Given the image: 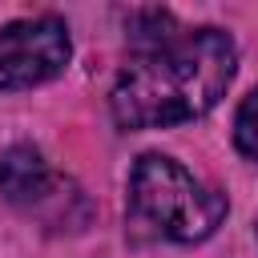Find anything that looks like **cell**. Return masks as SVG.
I'll return each mask as SVG.
<instances>
[{
  "label": "cell",
  "instance_id": "cell-5",
  "mask_svg": "<svg viewBox=\"0 0 258 258\" xmlns=\"http://www.w3.org/2000/svg\"><path fill=\"white\" fill-rule=\"evenodd\" d=\"M234 145H238L242 157L258 161V89H254V93L238 105V113H234Z\"/></svg>",
  "mask_w": 258,
  "mask_h": 258
},
{
  "label": "cell",
  "instance_id": "cell-3",
  "mask_svg": "<svg viewBox=\"0 0 258 258\" xmlns=\"http://www.w3.org/2000/svg\"><path fill=\"white\" fill-rule=\"evenodd\" d=\"M69 28L56 16H28L0 28V89H32L64 73Z\"/></svg>",
  "mask_w": 258,
  "mask_h": 258
},
{
  "label": "cell",
  "instance_id": "cell-2",
  "mask_svg": "<svg viewBox=\"0 0 258 258\" xmlns=\"http://www.w3.org/2000/svg\"><path fill=\"white\" fill-rule=\"evenodd\" d=\"M129 210L169 242H202L226 218V194L202 185L165 153H141L129 173Z\"/></svg>",
  "mask_w": 258,
  "mask_h": 258
},
{
  "label": "cell",
  "instance_id": "cell-1",
  "mask_svg": "<svg viewBox=\"0 0 258 258\" xmlns=\"http://www.w3.org/2000/svg\"><path fill=\"white\" fill-rule=\"evenodd\" d=\"M238 73V48L222 28H181L141 48L117 73L109 109L121 129H169L210 113Z\"/></svg>",
  "mask_w": 258,
  "mask_h": 258
},
{
  "label": "cell",
  "instance_id": "cell-4",
  "mask_svg": "<svg viewBox=\"0 0 258 258\" xmlns=\"http://www.w3.org/2000/svg\"><path fill=\"white\" fill-rule=\"evenodd\" d=\"M60 185L64 181L48 169V161H44V153L36 145L20 141V145L4 149V157H0V194L12 206H20V210H44V206L60 202V194H56Z\"/></svg>",
  "mask_w": 258,
  "mask_h": 258
}]
</instances>
